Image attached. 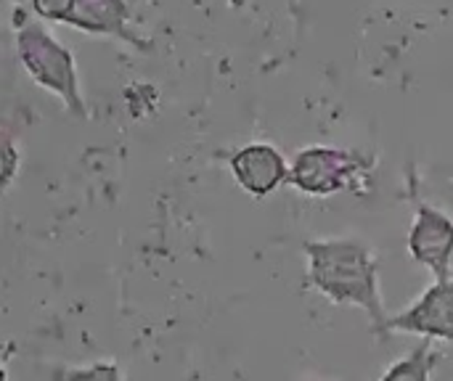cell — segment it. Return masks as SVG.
Returning a JSON list of instances; mask_svg holds the SVG:
<instances>
[{
    "label": "cell",
    "mask_w": 453,
    "mask_h": 381,
    "mask_svg": "<svg viewBox=\"0 0 453 381\" xmlns=\"http://www.w3.org/2000/svg\"><path fill=\"white\" fill-rule=\"evenodd\" d=\"M390 334H411L427 342H453V276L446 281H435L422 297L388 318Z\"/></svg>",
    "instance_id": "5b68a950"
},
{
    "label": "cell",
    "mask_w": 453,
    "mask_h": 381,
    "mask_svg": "<svg viewBox=\"0 0 453 381\" xmlns=\"http://www.w3.org/2000/svg\"><path fill=\"white\" fill-rule=\"evenodd\" d=\"M16 167H19V154H16L13 138L8 130L0 127V191L11 183Z\"/></svg>",
    "instance_id": "9c48e42d"
},
{
    "label": "cell",
    "mask_w": 453,
    "mask_h": 381,
    "mask_svg": "<svg viewBox=\"0 0 453 381\" xmlns=\"http://www.w3.org/2000/svg\"><path fill=\"white\" fill-rule=\"evenodd\" d=\"M0 381H3V374H0Z\"/></svg>",
    "instance_id": "5bb4252c"
},
{
    "label": "cell",
    "mask_w": 453,
    "mask_h": 381,
    "mask_svg": "<svg viewBox=\"0 0 453 381\" xmlns=\"http://www.w3.org/2000/svg\"><path fill=\"white\" fill-rule=\"evenodd\" d=\"M13 40L16 53L32 80L50 93H56L74 114H85V101L80 95V80L74 56L35 19L27 13L13 16Z\"/></svg>",
    "instance_id": "7a4b0ae2"
},
{
    "label": "cell",
    "mask_w": 453,
    "mask_h": 381,
    "mask_svg": "<svg viewBox=\"0 0 453 381\" xmlns=\"http://www.w3.org/2000/svg\"><path fill=\"white\" fill-rule=\"evenodd\" d=\"M441 358V350H435L433 342L422 339L406 358L393 363L380 381H433Z\"/></svg>",
    "instance_id": "ba28073f"
},
{
    "label": "cell",
    "mask_w": 453,
    "mask_h": 381,
    "mask_svg": "<svg viewBox=\"0 0 453 381\" xmlns=\"http://www.w3.org/2000/svg\"><path fill=\"white\" fill-rule=\"evenodd\" d=\"M303 381H321V379H303Z\"/></svg>",
    "instance_id": "4fadbf2b"
},
{
    "label": "cell",
    "mask_w": 453,
    "mask_h": 381,
    "mask_svg": "<svg viewBox=\"0 0 453 381\" xmlns=\"http://www.w3.org/2000/svg\"><path fill=\"white\" fill-rule=\"evenodd\" d=\"M234 180L252 199L271 196L281 183L289 180V164L284 154L271 143H247L228 156Z\"/></svg>",
    "instance_id": "8992f818"
},
{
    "label": "cell",
    "mask_w": 453,
    "mask_h": 381,
    "mask_svg": "<svg viewBox=\"0 0 453 381\" xmlns=\"http://www.w3.org/2000/svg\"><path fill=\"white\" fill-rule=\"evenodd\" d=\"M64 24L82 29L88 34H109L122 42H130L141 50H149V40L130 29L133 16L127 0H72Z\"/></svg>",
    "instance_id": "52a82bcc"
},
{
    "label": "cell",
    "mask_w": 453,
    "mask_h": 381,
    "mask_svg": "<svg viewBox=\"0 0 453 381\" xmlns=\"http://www.w3.org/2000/svg\"><path fill=\"white\" fill-rule=\"evenodd\" d=\"M409 255L427 268L435 281L451 278L453 271V220L438 207L417 202L414 223L409 231Z\"/></svg>",
    "instance_id": "277c9868"
},
{
    "label": "cell",
    "mask_w": 453,
    "mask_h": 381,
    "mask_svg": "<svg viewBox=\"0 0 453 381\" xmlns=\"http://www.w3.org/2000/svg\"><path fill=\"white\" fill-rule=\"evenodd\" d=\"M228 5H231L234 11H239V8H244V5H247V0H228Z\"/></svg>",
    "instance_id": "7c38bea8"
},
{
    "label": "cell",
    "mask_w": 453,
    "mask_h": 381,
    "mask_svg": "<svg viewBox=\"0 0 453 381\" xmlns=\"http://www.w3.org/2000/svg\"><path fill=\"white\" fill-rule=\"evenodd\" d=\"M308 257L305 289L319 292L332 305H353L369 313L372 334L385 342L388 310L380 289V260L372 247L358 239H308L303 241Z\"/></svg>",
    "instance_id": "6da1fadb"
},
{
    "label": "cell",
    "mask_w": 453,
    "mask_h": 381,
    "mask_svg": "<svg viewBox=\"0 0 453 381\" xmlns=\"http://www.w3.org/2000/svg\"><path fill=\"white\" fill-rule=\"evenodd\" d=\"M369 170L372 162L358 151L337 146H308L295 154L287 183L308 196H334L356 186Z\"/></svg>",
    "instance_id": "3957f363"
},
{
    "label": "cell",
    "mask_w": 453,
    "mask_h": 381,
    "mask_svg": "<svg viewBox=\"0 0 453 381\" xmlns=\"http://www.w3.org/2000/svg\"><path fill=\"white\" fill-rule=\"evenodd\" d=\"M64 381H119V374H117V366H96L88 371L64 374Z\"/></svg>",
    "instance_id": "8fae6325"
},
{
    "label": "cell",
    "mask_w": 453,
    "mask_h": 381,
    "mask_svg": "<svg viewBox=\"0 0 453 381\" xmlns=\"http://www.w3.org/2000/svg\"><path fill=\"white\" fill-rule=\"evenodd\" d=\"M69 3L72 0H32V8L40 19H48V21H61L66 19V11H69Z\"/></svg>",
    "instance_id": "30bf717a"
}]
</instances>
